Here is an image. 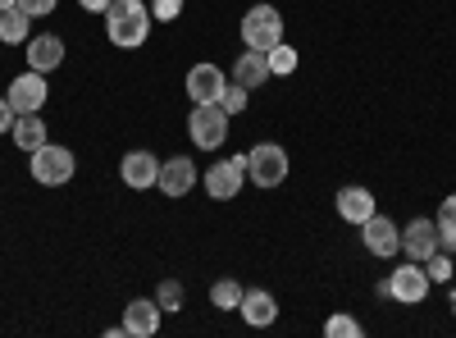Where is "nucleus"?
I'll use <instances>...</instances> for the list:
<instances>
[{
    "mask_svg": "<svg viewBox=\"0 0 456 338\" xmlns=\"http://www.w3.org/2000/svg\"><path fill=\"white\" fill-rule=\"evenodd\" d=\"M105 37L119 51H137L151 37V5L146 0H110L105 10Z\"/></svg>",
    "mask_w": 456,
    "mask_h": 338,
    "instance_id": "1",
    "label": "nucleus"
},
{
    "mask_svg": "<svg viewBox=\"0 0 456 338\" xmlns=\"http://www.w3.org/2000/svg\"><path fill=\"white\" fill-rule=\"evenodd\" d=\"M379 297H393V302L402 307H415V302H425L429 297V275L420 260H406V266L388 270V279H379Z\"/></svg>",
    "mask_w": 456,
    "mask_h": 338,
    "instance_id": "2",
    "label": "nucleus"
},
{
    "mask_svg": "<svg viewBox=\"0 0 456 338\" xmlns=\"http://www.w3.org/2000/svg\"><path fill=\"white\" fill-rule=\"evenodd\" d=\"M242 42H247V51H265V55H270L283 42V14L274 5H251L242 14Z\"/></svg>",
    "mask_w": 456,
    "mask_h": 338,
    "instance_id": "3",
    "label": "nucleus"
},
{
    "mask_svg": "<svg viewBox=\"0 0 456 338\" xmlns=\"http://www.w3.org/2000/svg\"><path fill=\"white\" fill-rule=\"evenodd\" d=\"M288 169H292V161H288V152L279 142H260V146L247 152V178L256 187H279L288 178Z\"/></svg>",
    "mask_w": 456,
    "mask_h": 338,
    "instance_id": "4",
    "label": "nucleus"
},
{
    "mask_svg": "<svg viewBox=\"0 0 456 338\" xmlns=\"http://www.w3.org/2000/svg\"><path fill=\"white\" fill-rule=\"evenodd\" d=\"M228 120H233V115H228L219 101L192 105V115H187V133H192V142L201 146V152H219L224 137H228Z\"/></svg>",
    "mask_w": 456,
    "mask_h": 338,
    "instance_id": "5",
    "label": "nucleus"
},
{
    "mask_svg": "<svg viewBox=\"0 0 456 338\" xmlns=\"http://www.w3.org/2000/svg\"><path fill=\"white\" fill-rule=\"evenodd\" d=\"M28 169H32V178H37V183L60 187V183H69V178H73V152H69V146L46 142V146H37V152H32Z\"/></svg>",
    "mask_w": 456,
    "mask_h": 338,
    "instance_id": "6",
    "label": "nucleus"
},
{
    "mask_svg": "<svg viewBox=\"0 0 456 338\" xmlns=\"http://www.w3.org/2000/svg\"><path fill=\"white\" fill-rule=\"evenodd\" d=\"M201 183H206V193H210L215 202H233V197L242 193V183H247V156L215 161V165L201 174Z\"/></svg>",
    "mask_w": 456,
    "mask_h": 338,
    "instance_id": "7",
    "label": "nucleus"
},
{
    "mask_svg": "<svg viewBox=\"0 0 456 338\" xmlns=\"http://www.w3.org/2000/svg\"><path fill=\"white\" fill-rule=\"evenodd\" d=\"M46 73H37V69H28V73H19V78L10 83V105H14V115H37V110L46 105Z\"/></svg>",
    "mask_w": 456,
    "mask_h": 338,
    "instance_id": "8",
    "label": "nucleus"
},
{
    "mask_svg": "<svg viewBox=\"0 0 456 338\" xmlns=\"http://www.w3.org/2000/svg\"><path fill=\"white\" fill-rule=\"evenodd\" d=\"M361 238H365V247H370L374 256H384V260L402 251V229H397L388 215H379V210L361 224Z\"/></svg>",
    "mask_w": 456,
    "mask_h": 338,
    "instance_id": "9",
    "label": "nucleus"
},
{
    "mask_svg": "<svg viewBox=\"0 0 456 338\" xmlns=\"http://www.w3.org/2000/svg\"><path fill=\"white\" fill-rule=\"evenodd\" d=\"M156 187L165 197H187L197 187V165H192V156H169V161H160V178H156Z\"/></svg>",
    "mask_w": 456,
    "mask_h": 338,
    "instance_id": "10",
    "label": "nucleus"
},
{
    "mask_svg": "<svg viewBox=\"0 0 456 338\" xmlns=\"http://www.w3.org/2000/svg\"><path fill=\"white\" fill-rule=\"evenodd\" d=\"M402 251L406 260H425L438 251V219H411V229H402Z\"/></svg>",
    "mask_w": 456,
    "mask_h": 338,
    "instance_id": "11",
    "label": "nucleus"
},
{
    "mask_svg": "<svg viewBox=\"0 0 456 338\" xmlns=\"http://www.w3.org/2000/svg\"><path fill=\"white\" fill-rule=\"evenodd\" d=\"M119 178H124V187H133V193H146V187H156V178H160V161L151 152H128L119 161Z\"/></svg>",
    "mask_w": 456,
    "mask_h": 338,
    "instance_id": "12",
    "label": "nucleus"
},
{
    "mask_svg": "<svg viewBox=\"0 0 456 338\" xmlns=\"http://www.w3.org/2000/svg\"><path fill=\"white\" fill-rule=\"evenodd\" d=\"M224 69L219 64H192L187 69V96H192V105H210V101H219V92H224Z\"/></svg>",
    "mask_w": 456,
    "mask_h": 338,
    "instance_id": "13",
    "label": "nucleus"
},
{
    "mask_svg": "<svg viewBox=\"0 0 456 338\" xmlns=\"http://www.w3.org/2000/svg\"><path fill=\"white\" fill-rule=\"evenodd\" d=\"M160 320H165V311H160V302H151V297H137V302L124 307V334H133V338H151L160 329Z\"/></svg>",
    "mask_w": 456,
    "mask_h": 338,
    "instance_id": "14",
    "label": "nucleus"
},
{
    "mask_svg": "<svg viewBox=\"0 0 456 338\" xmlns=\"http://www.w3.org/2000/svg\"><path fill=\"white\" fill-rule=\"evenodd\" d=\"M274 73H270V60H265V51H242L238 60H233V83H242L247 92H256V87H265Z\"/></svg>",
    "mask_w": 456,
    "mask_h": 338,
    "instance_id": "15",
    "label": "nucleus"
},
{
    "mask_svg": "<svg viewBox=\"0 0 456 338\" xmlns=\"http://www.w3.org/2000/svg\"><path fill=\"white\" fill-rule=\"evenodd\" d=\"M370 215H374V193H370V187H361V183L342 187V193H338V219H347V224H365Z\"/></svg>",
    "mask_w": 456,
    "mask_h": 338,
    "instance_id": "16",
    "label": "nucleus"
},
{
    "mask_svg": "<svg viewBox=\"0 0 456 338\" xmlns=\"http://www.w3.org/2000/svg\"><path fill=\"white\" fill-rule=\"evenodd\" d=\"M64 64V42L55 32H46V37H32L28 42V69H37V73H51V69H60Z\"/></svg>",
    "mask_w": 456,
    "mask_h": 338,
    "instance_id": "17",
    "label": "nucleus"
},
{
    "mask_svg": "<svg viewBox=\"0 0 456 338\" xmlns=\"http://www.w3.org/2000/svg\"><path fill=\"white\" fill-rule=\"evenodd\" d=\"M242 320L247 325H256V329H265V325H274L279 320V302H274V297L270 293H265V288H251V293H242Z\"/></svg>",
    "mask_w": 456,
    "mask_h": 338,
    "instance_id": "18",
    "label": "nucleus"
},
{
    "mask_svg": "<svg viewBox=\"0 0 456 338\" xmlns=\"http://www.w3.org/2000/svg\"><path fill=\"white\" fill-rule=\"evenodd\" d=\"M14 146H19V152H37V146H46V124L42 120H37V115H14Z\"/></svg>",
    "mask_w": 456,
    "mask_h": 338,
    "instance_id": "19",
    "label": "nucleus"
},
{
    "mask_svg": "<svg viewBox=\"0 0 456 338\" xmlns=\"http://www.w3.org/2000/svg\"><path fill=\"white\" fill-rule=\"evenodd\" d=\"M28 28H32V19H28L19 5H10L5 14H0V42H10V46L28 42Z\"/></svg>",
    "mask_w": 456,
    "mask_h": 338,
    "instance_id": "20",
    "label": "nucleus"
},
{
    "mask_svg": "<svg viewBox=\"0 0 456 338\" xmlns=\"http://www.w3.org/2000/svg\"><path fill=\"white\" fill-rule=\"evenodd\" d=\"M242 284H233V279H219L215 288H210V307H219V311H238L242 307Z\"/></svg>",
    "mask_w": 456,
    "mask_h": 338,
    "instance_id": "21",
    "label": "nucleus"
},
{
    "mask_svg": "<svg viewBox=\"0 0 456 338\" xmlns=\"http://www.w3.org/2000/svg\"><path fill=\"white\" fill-rule=\"evenodd\" d=\"M247 101H251V92H247L242 83H224V92H219V105L228 110V115H242V110H247Z\"/></svg>",
    "mask_w": 456,
    "mask_h": 338,
    "instance_id": "22",
    "label": "nucleus"
},
{
    "mask_svg": "<svg viewBox=\"0 0 456 338\" xmlns=\"http://www.w3.org/2000/svg\"><path fill=\"white\" fill-rule=\"evenodd\" d=\"M265 60H270V73H274V78H288V73L297 69V51H292V46H283V42H279L270 55H265Z\"/></svg>",
    "mask_w": 456,
    "mask_h": 338,
    "instance_id": "23",
    "label": "nucleus"
},
{
    "mask_svg": "<svg viewBox=\"0 0 456 338\" xmlns=\"http://www.w3.org/2000/svg\"><path fill=\"white\" fill-rule=\"evenodd\" d=\"M156 302H160L165 316H169V311H183V284H178V279H165V284L156 288Z\"/></svg>",
    "mask_w": 456,
    "mask_h": 338,
    "instance_id": "24",
    "label": "nucleus"
},
{
    "mask_svg": "<svg viewBox=\"0 0 456 338\" xmlns=\"http://www.w3.org/2000/svg\"><path fill=\"white\" fill-rule=\"evenodd\" d=\"M425 275H429V284H447V279H452V251L443 256V247H438V251L425 260Z\"/></svg>",
    "mask_w": 456,
    "mask_h": 338,
    "instance_id": "25",
    "label": "nucleus"
},
{
    "mask_svg": "<svg viewBox=\"0 0 456 338\" xmlns=\"http://www.w3.org/2000/svg\"><path fill=\"white\" fill-rule=\"evenodd\" d=\"M324 334H329V338H361V320H352V316H333V320L324 325Z\"/></svg>",
    "mask_w": 456,
    "mask_h": 338,
    "instance_id": "26",
    "label": "nucleus"
},
{
    "mask_svg": "<svg viewBox=\"0 0 456 338\" xmlns=\"http://www.w3.org/2000/svg\"><path fill=\"white\" fill-rule=\"evenodd\" d=\"M151 14H156L160 23H174L183 14V0H151Z\"/></svg>",
    "mask_w": 456,
    "mask_h": 338,
    "instance_id": "27",
    "label": "nucleus"
},
{
    "mask_svg": "<svg viewBox=\"0 0 456 338\" xmlns=\"http://www.w3.org/2000/svg\"><path fill=\"white\" fill-rule=\"evenodd\" d=\"M438 229L456 234V193H452V197H443V210H438Z\"/></svg>",
    "mask_w": 456,
    "mask_h": 338,
    "instance_id": "28",
    "label": "nucleus"
},
{
    "mask_svg": "<svg viewBox=\"0 0 456 338\" xmlns=\"http://www.w3.org/2000/svg\"><path fill=\"white\" fill-rule=\"evenodd\" d=\"M60 5V0H19V10L28 14V19H42V14H51Z\"/></svg>",
    "mask_w": 456,
    "mask_h": 338,
    "instance_id": "29",
    "label": "nucleus"
},
{
    "mask_svg": "<svg viewBox=\"0 0 456 338\" xmlns=\"http://www.w3.org/2000/svg\"><path fill=\"white\" fill-rule=\"evenodd\" d=\"M14 128V105H10V96H0V133H10Z\"/></svg>",
    "mask_w": 456,
    "mask_h": 338,
    "instance_id": "30",
    "label": "nucleus"
},
{
    "mask_svg": "<svg viewBox=\"0 0 456 338\" xmlns=\"http://www.w3.org/2000/svg\"><path fill=\"white\" fill-rule=\"evenodd\" d=\"M78 5H83L87 14H105V10H110V0H78Z\"/></svg>",
    "mask_w": 456,
    "mask_h": 338,
    "instance_id": "31",
    "label": "nucleus"
},
{
    "mask_svg": "<svg viewBox=\"0 0 456 338\" xmlns=\"http://www.w3.org/2000/svg\"><path fill=\"white\" fill-rule=\"evenodd\" d=\"M10 5H19V0H0V14H5V10H10Z\"/></svg>",
    "mask_w": 456,
    "mask_h": 338,
    "instance_id": "32",
    "label": "nucleus"
},
{
    "mask_svg": "<svg viewBox=\"0 0 456 338\" xmlns=\"http://www.w3.org/2000/svg\"><path fill=\"white\" fill-rule=\"evenodd\" d=\"M452 316H456V293H452Z\"/></svg>",
    "mask_w": 456,
    "mask_h": 338,
    "instance_id": "33",
    "label": "nucleus"
}]
</instances>
